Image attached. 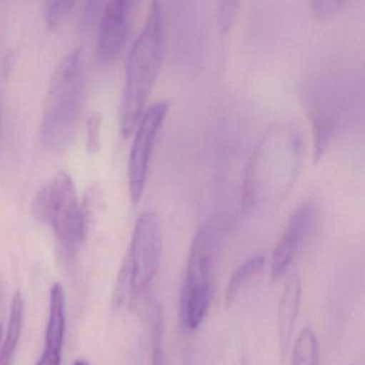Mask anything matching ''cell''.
<instances>
[{"mask_svg": "<svg viewBox=\"0 0 365 365\" xmlns=\"http://www.w3.org/2000/svg\"><path fill=\"white\" fill-rule=\"evenodd\" d=\"M304 160V138L293 123L270 126L249 160L242 206L246 214L270 215L293 190Z\"/></svg>", "mask_w": 365, "mask_h": 365, "instance_id": "6da1fadb", "label": "cell"}, {"mask_svg": "<svg viewBox=\"0 0 365 365\" xmlns=\"http://www.w3.org/2000/svg\"><path fill=\"white\" fill-rule=\"evenodd\" d=\"M164 46V14L159 0L150 4L145 26L135 41L128 63L120 104V133L129 138L145 113L156 83Z\"/></svg>", "mask_w": 365, "mask_h": 365, "instance_id": "7a4b0ae2", "label": "cell"}, {"mask_svg": "<svg viewBox=\"0 0 365 365\" xmlns=\"http://www.w3.org/2000/svg\"><path fill=\"white\" fill-rule=\"evenodd\" d=\"M83 47L69 53L51 77L41 122V140L47 150H61L69 145L83 107Z\"/></svg>", "mask_w": 365, "mask_h": 365, "instance_id": "3957f363", "label": "cell"}, {"mask_svg": "<svg viewBox=\"0 0 365 365\" xmlns=\"http://www.w3.org/2000/svg\"><path fill=\"white\" fill-rule=\"evenodd\" d=\"M34 218L53 230L60 259L70 265L85 238V219L72 178L59 173L43 185L32 201Z\"/></svg>", "mask_w": 365, "mask_h": 365, "instance_id": "277c9868", "label": "cell"}, {"mask_svg": "<svg viewBox=\"0 0 365 365\" xmlns=\"http://www.w3.org/2000/svg\"><path fill=\"white\" fill-rule=\"evenodd\" d=\"M221 242L222 227L219 223H209L197 232L191 245L180 300V321L184 330L199 329L209 313Z\"/></svg>", "mask_w": 365, "mask_h": 365, "instance_id": "5b68a950", "label": "cell"}, {"mask_svg": "<svg viewBox=\"0 0 365 365\" xmlns=\"http://www.w3.org/2000/svg\"><path fill=\"white\" fill-rule=\"evenodd\" d=\"M162 242L158 218L144 212L135 222L128 255L132 272V308L152 296L151 289L160 267Z\"/></svg>", "mask_w": 365, "mask_h": 365, "instance_id": "8992f818", "label": "cell"}, {"mask_svg": "<svg viewBox=\"0 0 365 365\" xmlns=\"http://www.w3.org/2000/svg\"><path fill=\"white\" fill-rule=\"evenodd\" d=\"M169 104L165 101L156 103L141 115L129 158V188L133 203L143 195L149 173L150 160L159 133L164 123Z\"/></svg>", "mask_w": 365, "mask_h": 365, "instance_id": "52a82bcc", "label": "cell"}, {"mask_svg": "<svg viewBox=\"0 0 365 365\" xmlns=\"http://www.w3.org/2000/svg\"><path fill=\"white\" fill-rule=\"evenodd\" d=\"M136 0H107L99 25L96 61L107 66L124 51L132 23Z\"/></svg>", "mask_w": 365, "mask_h": 365, "instance_id": "ba28073f", "label": "cell"}, {"mask_svg": "<svg viewBox=\"0 0 365 365\" xmlns=\"http://www.w3.org/2000/svg\"><path fill=\"white\" fill-rule=\"evenodd\" d=\"M316 218V207L312 201L304 202L291 214L272 257L271 274L274 280H278L286 274L310 238Z\"/></svg>", "mask_w": 365, "mask_h": 365, "instance_id": "9c48e42d", "label": "cell"}, {"mask_svg": "<svg viewBox=\"0 0 365 365\" xmlns=\"http://www.w3.org/2000/svg\"><path fill=\"white\" fill-rule=\"evenodd\" d=\"M66 334V296L60 283L49 292V321L45 332V346L36 365H61L62 345Z\"/></svg>", "mask_w": 365, "mask_h": 365, "instance_id": "30bf717a", "label": "cell"}, {"mask_svg": "<svg viewBox=\"0 0 365 365\" xmlns=\"http://www.w3.org/2000/svg\"><path fill=\"white\" fill-rule=\"evenodd\" d=\"M302 283L299 274H295L289 278L283 289L279 304V342L281 356L286 357L293 340L296 321L301 304Z\"/></svg>", "mask_w": 365, "mask_h": 365, "instance_id": "8fae6325", "label": "cell"}, {"mask_svg": "<svg viewBox=\"0 0 365 365\" xmlns=\"http://www.w3.org/2000/svg\"><path fill=\"white\" fill-rule=\"evenodd\" d=\"M25 304L19 291L15 292L11 302L10 319L6 338L0 351V365H10L16 351L24 326Z\"/></svg>", "mask_w": 365, "mask_h": 365, "instance_id": "7c38bea8", "label": "cell"}, {"mask_svg": "<svg viewBox=\"0 0 365 365\" xmlns=\"http://www.w3.org/2000/svg\"><path fill=\"white\" fill-rule=\"evenodd\" d=\"M266 259L263 255H255L239 266L234 272L225 292L226 307L231 306L240 292L249 284L255 277L259 276L265 266Z\"/></svg>", "mask_w": 365, "mask_h": 365, "instance_id": "4fadbf2b", "label": "cell"}, {"mask_svg": "<svg viewBox=\"0 0 365 365\" xmlns=\"http://www.w3.org/2000/svg\"><path fill=\"white\" fill-rule=\"evenodd\" d=\"M319 339L311 328H304L294 344L291 365H319Z\"/></svg>", "mask_w": 365, "mask_h": 365, "instance_id": "5bb4252c", "label": "cell"}, {"mask_svg": "<svg viewBox=\"0 0 365 365\" xmlns=\"http://www.w3.org/2000/svg\"><path fill=\"white\" fill-rule=\"evenodd\" d=\"M132 295V272H131L130 259L128 255L124 257L116 279L111 302L116 309L121 308L126 302H130Z\"/></svg>", "mask_w": 365, "mask_h": 365, "instance_id": "9a60e30c", "label": "cell"}, {"mask_svg": "<svg viewBox=\"0 0 365 365\" xmlns=\"http://www.w3.org/2000/svg\"><path fill=\"white\" fill-rule=\"evenodd\" d=\"M242 0H220L218 24L222 34H227L235 24Z\"/></svg>", "mask_w": 365, "mask_h": 365, "instance_id": "2e32d148", "label": "cell"}, {"mask_svg": "<svg viewBox=\"0 0 365 365\" xmlns=\"http://www.w3.org/2000/svg\"><path fill=\"white\" fill-rule=\"evenodd\" d=\"M77 0H47L45 4V19L49 27L55 28L60 19L69 14Z\"/></svg>", "mask_w": 365, "mask_h": 365, "instance_id": "e0dca14e", "label": "cell"}, {"mask_svg": "<svg viewBox=\"0 0 365 365\" xmlns=\"http://www.w3.org/2000/svg\"><path fill=\"white\" fill-rule=\"evenodd\" d=\"M103 118L101 113H92L87 122L86 150L89 154H96L101 149V128Z\"/></svg>", "mask_w": 365, "mask_h": 365, "instance_id": "ac0fdd59", "label": "cell"}, {"mask_svg": "<svg viewBox=\"0 0 365 365\" xmlns=\"http://www.w3.org/2000/svg\"><path fill=\"white\" fill-rule=\"evenodd\" d=\"M347 0H310L313 14L321 21H329L336 16Z\"/></svg>", "mask_w": 365, "mask_h": 365, "instance_id": "d6986e66", "label": "cell"}, {"mask_svg": "<svg viewBox=\"0 0 365 365\" xmlns=\"http://www.w3.org/2000/svg\"><path fill=\"white\" fill-rule=\"evenodd\" d=\"M107 0H86L81 17V27L84 30H90L94 28L103 10L106 6Z\"/></svg>", "mask_w": 365, "mask_h": 365, "instance_id": "ffe728a7", "label": "cell"}, {"mask_svg": "<svg viewBox=\"0 0 365 365\" xmlns=\"http://www.w3.org/2000/svg\"><path fill=\"white\" fill-rule=\"evenodd\" d=\"M154 351H152V365H167L164 349L162 346L163 317H156L151 319Z\"/></svg>", "mask_w": 365, "mask_h": 365, "instance_id": "44dd1931", "label": "cell"}, {"mask_svg": "<svg viewBox=\"0 0 365 365\" xmlns=\"http://www.w3.org/2000/svg\"><path fill=\"white\" fill-rule=\"evenodd\" d=\"M4 315H6V295L0 283V351H1L2 331H4Z\"/></svg>", "mask_w": 365, "mask_h": 365, "instance_id": "7402d4cb", "label": "cell"}, {"mask_svg": "<svg viewBox=\"0 0 365 365\" xmlns=\"http://www.w3.org/2000/svg\"><path fill=\"white\" fill-rule=\"evenodd\" d=\"M73 365H90V364H88V362L86 361V360L76 359V360H75L74 364H73Z\"/></svg>", "mask_w": 365, "mask_h": 365, "instance_id": "603a6c76", "label": "cell"}, {"mask_svg": "<svg viewBox=\"0 0 365 365\" xmlns=\"http://www.w3.org/2000/svg\"><path fill=\"white\" fill-rule=\"evenodd\" d=\"M241 365H249V364H248V362L244 361V362H242Z\"/></svg>", "mask_w": 365, "mask_h": 365, "instance_id": "cb8c5ba5", "label": "cell"}]
</instances>
